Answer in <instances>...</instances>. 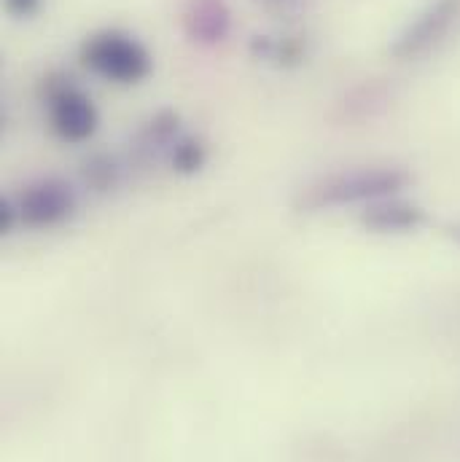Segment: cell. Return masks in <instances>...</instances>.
<instances>
[{
	"mask_svg": "<svg viewBox=\"0 0 460 462\" xmlns=\"http://www.w3.org/2000/svg\"><path fill=\"white\" fill-rule=\"evenodd\" d=\"M412 175L399 164H366L355 170H343L324 175L294 197V210L305 216L345 210V208H366L371 202L399 197L409 189Z\"/></svg>",
	"mask_w": 460,
	"mask_h": 462,
	"instance_id": "1",
	"label": "cell"
},
{
	"mask_svg": "<svg viewBox=\"0 0 460 462\" xmlns=\"http://www.w3.org/2000/svg\"><path fill=\"white\" fill-rule=\"evenodd\" d=\"M79 60L89 73L118 87L140 84L154 70V57L146 43L124 30L92 32L79 49Z\"/></svg>",
	"mask_w": 460,
	"mask_h": 462,
	"instance_id": "2",
	"label": "cell"
},
{
	"mask_svg": "<svg viewBox=\"0 0 460 462\" xmlns=\"http://www.w3.org/2000/svg\"><path fill=\"white\" fill-rule=\"evenodd\" d=\"M43 100L54 137L70 145L89 143L100 129V111L95 100L81 92L68 76L52 73L43 79Z\"/></svg>",
	"mask_w": 460,
	"mask_h": 462,
	"instance_id": "3",
	"label": "cell"
},
{
	"mask_svg": "<svg viewBox=\"0 0 460 462\" xmlns=\"http://www.w3.org/2000/svg\"><path fill=\"white\" fill-rule=\"evenodd\" d=\"M22 226L49 231L68 224L79 213V191L70 180L46 175L30 180L19 194H14Z\"/></svg>",
	"mask_w": 460,
	"mask_h": 462,
	"instance_id": "4",
	"label": "cell"
},
{
	"mask_svg": "<svg viewBox=\"0 0 460 462\" xmlns=\"http://www.w3.org/2000/svg\"><path fill=\"white\" fill-rule=\"evenodd\" d=\"M460 22V0H431L390 43V57L399 62L418 60L434 51Z\"/></svg>",
	"mask_w": 460,
	"mask_h": 462,
	"instance_id": "5",
	"label": "cell"
},
{
	"mask_svg": "<svg viewBox=\"0 0 460 462\" xmlns=\"http://www.w3.org/2000/svg\"><path fill=\"white\" fill-rule=\"evenodd\" d=\"M183 35L202 49H216L231 35V8L227 0H186L181 8Z\"/></svg>",
	"mask_w": 460,
	"mask_h": 462,
	"instance_id": "6",
	"label": "cell"
},
{
	"mask_svg": "<svg viewBox=\"0 0 460 462\" xmlns=\"http://www.w3.org/2000/svg\"><path fill=\"white\" fill-rule=\"evenodd\" d=\"M426 224V210L418 202L399 197H388L371 202L361 213V226L371 234H409Z\"/></svg>",
	"mask_w": 460,
	"mask_h": 462,
	"instance_id": "7",
	"label": "cell"
},
{
	"mask_svg": "<svg viewBox=\"0 0 460 462\" xmlns=\"http://www.w3.org/2000/svg\"><path fill=\"white\" fill-rule=\"evenodd\" d=\"M178 132H181V116L170 111V108H164V111L151 116V121L140 129L137 143H140L143 151H151V148L170 151V145L181 137Z\"/></svg>",
	"mask_w": 460,
	"mask_h": 462,
	"instance_id": "8",
	"label": "cell"
},
{
	"mask_svg": "<svg viewBox=\"0 0 460 462\" xmlns=\"http://www.w3.org/2000/svg\"><path fill=\"white\" fill-rule=\"evenodd\" d=\"M167 159H170V167H173L178 175H197V172L208 164V145H205L202 137L181 134V137L170 145Z\"/></svg>",
	"mask_w": 460,
	"mask_h": 462,
	"instance_id": "9",
	"label": "cell"
},
{
	"mask_svg": "<svg viewBox=\"0 0 460 462\" xmlns=\"http://www.w3.org/2000/svg\"><path fill=\"white\" fill-rule=\"evenodd\" d=\"M84 183L92 191H111L118 183V164L108 153H95L84 162Z\"/></svg>",
	"mask_w": 460,
	"mask_h": 462,
	"instance_id": "10",
	"label": "cell"
},
{
	"mask_svg": "<svg viewBox=\"0 0 460 462\" xmlns=\"http://www.w3.org/2000/svg\"><path fill=\"white\" fill-rule=\"evenodd\" d=\"M16 226H22L19 208H16L14 194H5L3 202H0V234H11Z\"/></svg>",
	"mask_w": 460,
	"mask_h": 462,
	"instance_id": "11",
	"label": "cell"
},
{
	"mask_svg": "<svg viewBox=\"0 0 460 462\" xmlns=\"http://www.w3.org/2000/svg\"><path fill=\"white\" fill-rule=\"evenodd\" d=\"M41 3L43 0H3L5 11L11 16H19V19H27V16H35L41 11Z\"/></svg>",
	"mask_w": 460,
	"mask_h": 462,
	"instance_id": "12",
	"label": "cell"
}]
</instances>
